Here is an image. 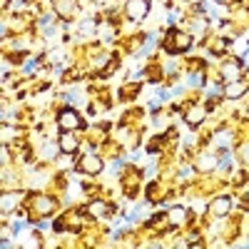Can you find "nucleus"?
Masks as SVG:
<instances>
[{
    "label": "nucleus",
    "mask_w": 249,
    "mask_h": 249,
    "mask_svg": "<svg viewBox=\"0 0 249 249\" xmlns=\"http://www.w3.org/2000/svg\"><path fill=\"white\" fill-rule=\"evenodd\" d=\"M15 204H18V195H15V192H13V195H8V192H5V195H3V202H0L3 212L8 214L10 210H15Z\"/></svg>",
    "instance_id": "nucleus-13"
},
{
    "label": "nucleus",
    "mask_w": 249,
    "mask_h": 249,
    "mask_svg": "<svg viewBox=\"0 0 249 249\" xmlns=\"http://www.w3.org/2000/svg\"><path fill=\"white\" fill-rule=\"evenodd\" d=\"M247 82H239V80H234V82H230V85H227V97L230 100H237V97H242L244 92H247Z\"/></svg>",
    "instance_id": "nucleus-7"
},
{
    "label": "nucleus",
    "mask_w": 249,
    "mask_h": 249,
    "mask_svg": "<svg viewBox=\"0 0 249 249\" xmlns=\"http://www.w3.org/2000/svg\"><path fill=\"white\" fill-rule=\"evenodd\" d=\"M53 207H55V204H53L50 197H35V199H33V210H35L37 214H50Z\"/></svg>",
    "instance_id": "nucleus-6"
},
{
    "label": "nucleus",
    "mask_w": 249,
    "mask_h": 249,
    "mask_svg": "<svg viewBox=\"0 0 249 249\" xmlns=\"http://www.w3.org/2000/svg\"><path fill=\"white\" fill-rule=\"evenodd\" d=\"M150 13V0H127V15L132 20H144Z\"/></svg>",
    "instance_id": "nucleus-3"
},
{
    "label": "nucleus",
    "mask_w": 249,
    "mask_h": 249,
    "mask_svg": "<svg viewBox=\"0 0 249 249\" xmlns=\"http://www.w3.org/2000/svg\"><path fill=\"white\" fill-rule=\"evenodd\" d=\"M202 120H204V107L202 105H192L190 112H187V124H192V127H195V124H199Z\"/></svg>",
    "instance_id": "nucleus-11"
},
{
    "label": "nucleus",
    "mask_w": 249,
    "mask_h": 249,
    "mask_svg": "<svg viewBox=\"0 0 249 249\" xmlns=\"http://www.w3.org/2000/svg\"><path fill=\"white\" fill-rule=\"evenodd\" d=\"M219 3H227V0H219Z\"/></svg>",
    "instance_id": "nucleus-17"
},
{
    "label": "nucleus",
    "mask_w": 249,
    "mask_h": 249,
    "mask_svg": "<svg viewBox=\"0 0 249 249\" xmlns=\"http://www.w3.org/2000/svg\"><path fill=\"white\" fill-rule=\"evenodd\" d=\"M77 140H75V135L72 132H65V130H62V135H60V140H57V147L62 150V152H65V155H72L75 150H77Z\"/></svg>",
    "instance_id": "nucleus-5"
},
{
    "label": "nucleus",
    "mask_w": 249,
    "mask_h": 249,
    "mask_svg": "<svg viewBox=\"0 0 249 249\" xmlns=\"http://www.w3.org/2000/svg\"><path fill=\"white\" fill-rule=\"evenodd\" d=\"M57 124H60V130H65V132H75L82 127V120L75 110H62L57 115Z\"/></svg>",
    "instance_id": "nucleus-2"
},
{
    "label": "nucleus",
    "mask_w": 249,
    "mask_h": 249,
    "mask_svg": "<svg viewBox=\"0 0 249 249\" xmlns=\"http://www.w3.org/2000/svg\"><path fill=\"white\" fill-rule=\"evenodd\" d=\"M77 170L85 172V175H97L102 170V160L95 157V155H85L80 162H77Z\"/></svg>",
    "instance_id": "nucleus-4"
},
{
    "label": "nucleus",
    "mask_w": 249,
    "mask_h": 249,
    "mask_svg": "<svg viewBox=\"0 0 249 249\" xmlns=\"http://www.w3.org/2000/svg\"><path fill=\"white\" fill-rule=\"evenodd\" d=\"M90 214H95V217H100V214H105L107 212V207L102 204V202H95V204H90V210H88Z\"/></svg>",
    "instance_id": "nucleus-14"
},
{
    "label": "nucleus",
    "mask_w": 249,
    "mask_h": 249,
    "mask_svg": "<svg viewBox=\"0 0 249 249\" xmlns=\"http://www.w3.org/2000/svg\"><path fill=\"white\" fill-rule=\"evenodd\" d=\"M239 72H242V65H239V62H227V65L222 68V75L227 77V82L239 80Z\"/></svg>",
    "instance_id": "nucleus-8"
},
{
    "label": "nucleus",
    "mask_w": 249,
    "mask_h": 249,
    "mask_svg": "<svg viewBox=\"0 0 249 249\" xmlns=\"http://www.w3.org/2000/svg\"><path fill=\"white\" fill-rule=\"evenodd\" d=\"M53 152H55V147H53V144H45V147H43V155H45V157H50Z\"/></svg>",
    "instance_id": "nucleus-16"
},
{
    "label": "nucleus",
    "mask_w": 249,
    "mask_h": 249,
    "mask_svg": "<svg viewBox=\"0 0 249 249\" xmlns=\"http://www.w3.org/2000/svg\"><path fill=\"white\" fill-rule=\"evenodd\" d=\"M184 217H187V210H184V207H172V210L167 212V222L170 224H182L184 222Z\"/></svg>",
    "instance_id": "nucleus-12"
},
{
    "label": "nucleus",
    "mask_w": 249,
    "mask_h": 249,
    "mask_svg": "<svg viewBox=\"0 0 249 249\" xmlns=\"http://www.w3.org/2000/svg\"><path fill=\"white\" fill-rule=\"evenodd\" d=\"M242 160H244V162H249V142H247V144H242Z\"/></svg>",
    "instance_id": "nucleus-15"
},
{
    "label": "nucleus",
    "mask_w": 249,
    "mask_h": 249,
    "mask_svg": "<svg viewBox=\"0 0 249 249\" xmlns=\"http://www.w3.org/2000/svg\"><path fill=\"white\" fill-rule=\"evenodd\" d=\"M230 207H232V199H230V197H219V199H214V204H212V212H214L217 217H224L227 212H230Z\"/></svg>",
    "instance_id": "nucleus-10"
},
{
    "label": "nucleus",
    "mask_w": 249,
    "mask_h": 249,
    "mask_svg": "<svg viewBox=\"0 0 249 249\" xmlns=\"http://www.w3.org/2000/svg\"><path fill=\"white\" fill-rule=\"evenodd\" d=\"M192 3H197V0H192Z\"/></svg>",
    "instance_id": "nucleus-18"
},
{
    "label": "nucleus",
    "mask_w": 249,
    "mask_h": 249,
    "mask_svg": "<svg viewBox=\"0 0 249 249\" xmlns=\"http://www.w3.org/2000/svg\"><path fill=\"white\" fill-rule=\"evenodd\" d=\"M55 8H57V13H60L62 18H70V15L75 13L77 3H75V0H55Z\"/></svg>",
    "instance_id": "nucleus-9"
},
{
    "label": "nucleus",
    "mask_w": 249,
    "mask_h": 249,
    "mask_svg": "<svg viewBox=\"0 0 249 249\" xmlns=\"http://www.w3.org/2000/svg\"><path fill=\"white\" fill-rule=\"evenodd\" d=\"M192 45V37L187 33H179V30H170L167 33V43H164V48H167L170 53H184L190 50Z\"/></svg>",
    "instance_id": "nucleus-1"
}]
</instances>
